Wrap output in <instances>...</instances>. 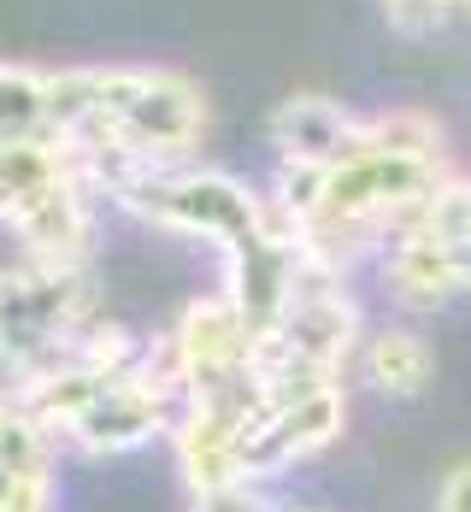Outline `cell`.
Returning a JSON list of instances; mask_svg holds the SVG:
<instances>
[{
    "mask_svg": "<svg viewBox=\"0 0 471 512\" xmlns=\"http://www.w3.org/2000/svg\"><path fill=\"white\" fill-rule=\"evenodd\" d=\"M454 177V154L442 124L419 106L366 112V130L348 154L324 171H277L271 195L301 230V242L336 265H354L413 224L436 189Z\"/></svg>",
    "mask_w": 471,
    "mask_h": 512,
    "instance_id": "obj_1",
    "label": "cell"
},
{
    "mask_svg": "<svg viewBox=\"0 0 471 512\" xmlns=\"http://www.w3.org/2000/svg\"><path fill=\"white\" fill-rule=\"evenodd\" d=\"M207 89L171 65H48V136L89 165L112 201L130 177L201 159Z\"/></svg>",
    "mask_w": 471,
    "mask_h": 512,
    "instance_id": "obj_2",
    "label": "cell"
},
{
    "mask_svg": "<svg viewBox=\"0 0 471 512\" xmlns=\"http://www.w3.org/2000/svg\"><path fill=\"white\" fill-rule=\"evenodd\" d=\"M30 418L48 430V442L77 460H130L154 442H171L177 424V383L165 377L159 336L101 318L53 371L12 389Z\"/></svg>",
    "mask_w": 471,
    "mask_h": 512,
    "instance_id": "obj_3",
    "label": "cell"
},
{
    "mask_svg": "<svg viewBox=\"0 0 471 512\" xmlns=\"http://www.w3.org/2000/svg\"><path fill=\"white\" fill-rule=\"evenodd\" d=\"M101 201V183L59 136L0 142V230L18 242V254L95 265Z\"/></svg>",
    "mask_w": 471,
    "mask_h": 512,
    "instance_id": "obj_4",
    "label": "cell"
},
{
    "mask_svg": "<svg viewBox=\"0 0 471 512\" xmlns=\"http://www.w3.org/2000/svg\"><path fill=\"white\" fill-rule=\"evenodd\" d=\"M101 318L95 265H59L30 254L0 265V389L53 371Z\"/></svg>",
    "mask_w": 471,
    "mask_h": 512,
    "instance_id": "obj_5",
    "label": "cell"
},
{
    "mask_svg": "<svg viewBox=\"0 0 471 512\" xmlns=\"http://www.w3.org/2000/svg\"><path fill=\"white\" fill-rule=\"evenodd\" d=\"M383 289L401 312H436L471 295V177L454 171L413 224L377 248Z\"/></svg>",
    "mask_w": 471,
    "mask_h": 512,
    "instance_id": "obj_6",
    "label": "cell"
},
{
    "mask_svg": "<svg viewBox=\"0 0 471 512\" xmlns=\"http://www.w3.org/2000/svg\"><path fill=\"white\" fill-rule=\"evenodd\" d=\"M366 130V112L336 95H318V89H301L289 101H277L265 136H271V159L277 171H324L348 154Z\"/></svg>",
    "mask_w": 471,
    "mask_h": 512,
    "instance_id": "obj_7",
    "label": "cell"
},
{
    "mask_svg": "<svg viewBox=\"0 0 471 512\" xmlns=\"http://www.w3.org/2000/svg\"><path fill=\"white\" fill-rule=\"evenodd\" d=\"M59 501V448L30 418V407L0 389V512H53Z\"/></svg>",
    "mask_w": 471,
    "mask_h": 512,
    "instance_id": "obj_8",
    "label": "cell"
},
{
    "mask_svg": "<svg viewBox=\"0 0 471 512\" xmlns=\"http://www.w3.org/2000/svg\"><path fill=\"white\" fill-rule=\"evenodd\" d=\"M360 389H371L377 401H419L436 377V354L419 324H366L360 348H354V371Z\"/></svg>",
    "mask_w": 471,
    "mask_h": 512,
    "instance_id": "obj_9",
    "label": "cell"
},
{
    "mask_svg": "<svg viewBox=\"0 0 471 512\" xmlns=\"http://www.w3.org/2000/svg\"><path fill=\"white\" fill-rule=\"evenodd\" d=\"M48 136V65L0 59V142Z\"/></svg>",
    "mask_w": 471,
    "mask_h": 512,
    "instance_id": "obj_10",
    "label": "cell"
},
{
    "mask_svg": "<svg viewBox=\"0 0 471 512\" xmlns=\"http://www.w3.org/2000/svg\"><path fill=\"white\" fill-rule=\"evenodd\" d=\"M383 12L401 24V30H436L448 18V0H383Z\"/></svg>",
    "mask_w": 471,
    "mask_h": 512,
    "instance_id": "obj_11",
    "label": "cell"
},
{
    "mask_svg": "<svg viewBox=\"0 0 471 512\" xmlns=\"http://www.w3.org/2000/svg\"><path fill=\"white\" fill-rule=\"evenodd\" d=\"M436 512H471V460L442 471V483H436Z\"/></svg>",
    "mask_w": 471,
    "mask_h": 512,
    "instance_id": "obj_12",
    "label": "cell"
},
{
    "mask_svg": "<svg viewBox=\"0 0 471 512\" xmlns=\"http://www.w3.org/2000/svg\"><path fill=\"white\" fill-rule=\"evenodd\" d=\"M448 12H471V0H448Z\"/></svg>",
    "mask_w": 471,
    "mask_h": 512,
    "instance_id": "obj_13",
    "label": "cell"
}]
</instances>
